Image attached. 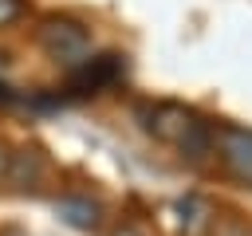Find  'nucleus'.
<instances>
[{
    "label": "nucleus",
    "mask_w": 252,
    "mask_h": 236,
    "mask_svg": "<svg viewBox=\"0 0 252 236\" xmlns=\"http://www.w3.org/2000/svg\"><path fill=\"white\" fill-rule=\"evenodd\" d=\"M138 118H142L146 134H154L158 142L173 146L189 161H201L205 153H213V130L189 106H177V102H146V106H138Z\"/></svg>",
    "instance_id": "nucleus-1"
},
{
    "label": "nucleus",
    "mask_w": 252,
    "mask_h": 236,
    "mask_svg": "<svg viewBox=\"0 0 252 236\" xmlns=\"http://www.w3.org/2000/svg\"><path fill=\"white\" fill-rule=\"evenodd\" d=\"M35 43L47 59L63 63V67H79L87 55H91V28L75 16H63V12H51L35 24Z\"/></svg>",
    "instance_id": "nucleus-2"
},
{
    "label": "nucleus",
    "mask_w": 252,
    "mask_h": 236,
    "mask_svg": "<svg viewBox=\"0 0 252 236\" xmlns=\"http://www.w3.org/2000/svg\"><path fill=\"white\" fill-rule=\"evenodd\" d=\"M126 75V59L122 55H87L79 67H71V79H67V94L71 98H91V94H102L110 90L118 79Z\"/></svg>",
    "instance_id": "nucleus-3"
},
{
    "label": "nucleus",
    "mask_w": 252,
    "mask_h": 236,
    "mask_svg": "<svg viewBox=\"0 0 252 236\" xmlns=\"http://www.w3.org/2000/svg\"><path fill=\"white\" fill-rule=\"evenodd\" d=\"M213 149L220 153L224 169L236 181L252 185V130L248 126H220L213 134Z\"/></svg>",
    "instance_id": "nucleus-4"
},
{
    "label": "nucleus",
    "mask_w": 252,
    "mask_h": 236,
    "mask_svg": "<svg viewBox=\"0 0 252 236\" xmlns=\"http://www.w3.org/2000/svg\"><path fill=\"white\" fill-rule=\"evenodd\" d=\"M55 216H59L63 224L79 228V232H91V228H98L102 208H98V201H91V197H59V201H55Z\"/></svg>",
    "instance_id": "nucleus-5"
},
{
    "label": "nucleus",
    "mask_w": 252,
    "mask_h": 236,
    "mask_svg": "<svg viewBox=\"0 0 252 236\" xmlns=\"http://www.w3.org/2000/svg\"><path fill=\"white\" fill-rule=\"evenodd\" d=\"M39 177H43V153L39 149H16L8 157V177L4 181H12L16 189H35Z\"/></svg>",
    "instance_id": "nucleus-6"
},
{
    "label": "nucleus",
    "mask_w": 252,
    "mask_h": 236,
    "mask_svg": "<svg viewBox=\"0 0 252 236\" xmlns=\"http://www.w3.org/2000/svg\"><path fill=\"white\" fill-rule=\"evenodd\" d=\"M24 12H28V4H24V0H0V28L20 24V20H24Z\"/></svg>",
    "instance_id": "nucleus-7"
},
{
    "label": "nucleus",
    "mask_w": 252,
    "mask_h": 236,
    "mask_svg": "<svg viewBox=\"0 0 252 236\" xmlns=\"http://www.w3.org/2000/svg\"><path fill=\"white\" fill-rule=\"evenodd\" d=\"M217 236H252V228L236 224V220H224V224H217Z\"/></svg>",
    "instance_id": "nucleus-8"
},
{
    "label": "nucleus",
    "mask_w": 252,
    "mask_h": 236,
    "mask_svg": "<svg viewBox=\"0 0 252 236\" xmlns=\"http://www.w3.org/2000/svg\"><path fill=\"white\" fill-rule=\"evenodd\" d=\"M8 102H16V90H12V87L0 79V106H8Z\"/></svg>",
    "instance_id": "nucleus-9"
},
{
    "label": "nucleus",
    "mask_w": 252,
    "mask_h": 236,
    "mask_svg": "<svg viewBox=\"0 0 252 236\" xmlns=\"http://www.w3.org/2000/svg\"><path fill=\"white\" fill-rule=\"evenodd\" d=\"M8 157H12V149H8L4 142H0V181L8 177Z\"/></svg>",
    "instance_id": "nucleus-10"
},
{
    "label": "nucleus",
    "mask_w": 252,
    "mask_h": 236,
    "mask_svg": "<svg viewBox=\"0 0 252 236\" xmlns=\"http://www.w3.org/2000/svg\"><path fill=\"white\" fill-rule=\"evenodd\" d=\"M114 236H142V232H138V228H118Z\"/></svg>",
    "instance_id": "nucleus-11"
}]
</instances>
